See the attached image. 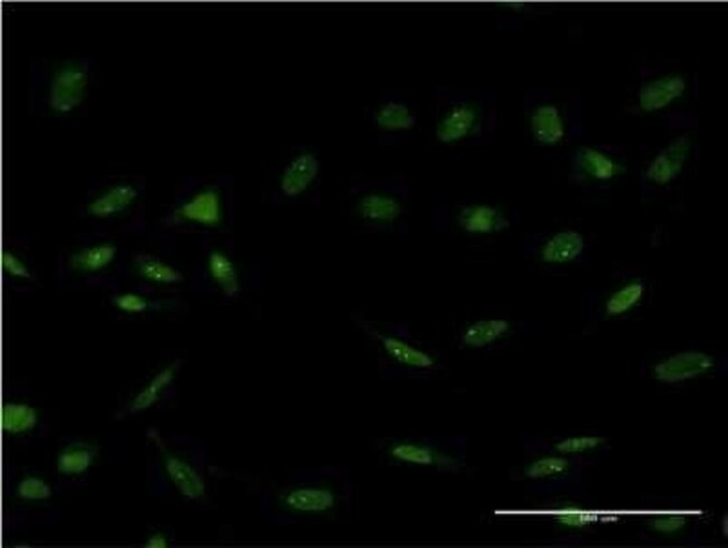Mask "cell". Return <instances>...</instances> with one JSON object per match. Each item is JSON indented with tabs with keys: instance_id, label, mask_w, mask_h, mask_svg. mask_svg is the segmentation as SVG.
Segmentation results:
<instances>
[{
	"instance_id": "6da1fadb",
	"label": "cell",
	"mask_w": 728,
	"mask_h": 548,
	"mask_svg": "<svg viewBox=\"0 0 728 548\" xmlns=\"http://www.w3.org/2000/svg\"><path fill=\"white\" fill-rule=\"evenodd\" d=\"M484 113L476 102L454 93L443 94L435 111L433 131L443 145H454L470 139L480 131Z\"/></svg>"
},
{
	"instance_id": "7a4b0ae2",
	"label": "cell",
	"mask_w": 728,
	"mask_h": 548,
	"mask_svg": "<svg viewBox=\"0 0 728 548\" xmlns=\"http://www.w3.org/2000/svg\"><path fill=\"white\" fill-rule=\"evenodd\" d=\"M89 82L86 66L68 63L55 71L52 78L49 105L58 113H69L77 110L87 96Z\"/></svg>"
},
{
	"instance_id": "3957f363",
	"label": "cell",
	"mask_w": 728,
	"mask_h": 548,
	"mask_svg": "<svg viewBox=\"0 0 728 548\" xmlns=\"http://www.w3.org/2000/svg\"><path fill=\"white\" fill-rule=\"evenodd\" d=\"M321 159L311 149H302L283 168L278 188L286 198H297L310 190L321 173Z\"/></svg>"
},
{
	"instance_id": "277c9868",
	"label": "cell",
	"mask_w": 728,
	"mask_h": 548,
	"mask_svg": "<svg viewBox=\"0 0 728 548\" xmlns=\"http://www.w3.org/2000/svg\"><path fill=\"white\" fill-rule=\"evenodd\" d=\"M370 120L376 131L386 135H399L416 129L418 113L414 105L405 98L387 96L372 108Z\"/></svg>"
},
{
	"instance_id": "5b68a950",
	"label": "cell",
	"mask_w": 728,
	"mask_h": 548,
	"mask_svg": "<svg viewBox=\"0 0 728 548\" xmlns=\"http://www.w3.org/2000/svg\"><path fill=\"white\" fill-rule=\"evenodd\" d=\"M177 215L183 221L215 228L224 220L221 193L215 187L203 188L182 203Z\"/></svg>"
},
{
	"instance_id": "8992f818",
	"label": "cell",
	"mask_w": 728,
	"mask_h": 548,
	"mask_svg": "<svg viewBox=\"0 0 728 548\" xmlns=\"http://www.w3.org/2000/svg\"><path fill=\"white\" fill-rule=\"evenodd\" d=\"M403 203L398 197L382 191L368 192L354 206V212L364 222L373 225H392L403 215Z\"/></svg>"
},
{
	"instance_id": "52a82bcc",
	"label": "cell",
	"mask_w": 728,
	"mask_h": 548,
	"mask_svg": "<svg viewBox=\"0 0 728 548\" xmlns=\"http://www.w3.org/2000/svg\"><path fill=\"white\" fill-rule=\"evenodd\" d=\"M714 367L713 358L703 352H683L666 359L655 368L656 380L680 382L704 375Z\"/></svg>"
},
{
	"instance_id": "ba28073f",
	"label": "cell",
	"mask_w": 728,
	"mask_h": 548,
	"mask_svg": "<svg viewBox=\"0 0 728 548\" xmlns=\"http://www.w3.org/2000/svg\"><path fill=\"white\" fill-rule=\"evenodd\" d=\"M460 229L472 235L500 233L510 226L499 209L489 205H469L461 207L455 216Z\"/></svg>"
},
{
	"instance_id": "9c48e42d",
	"label": "cell",
	"mask_w": 728,
	"mask_h": 548,
	"mask_svg": "<svg viewBox=\"0 0 728 548\" xmlns=\"http://www.w3.org/2000/svg\"><path fill=\"white\" fill-rule=\"evenodd\" d=\"M689 149L690 141L687 137H679L652 160L647 169V178L661 186L673 181L683 171Z\"/></svg>"
},
{
	"instance_id": "30bf717a",
	"label": "cell",
	"mask_w": 728,
	"mask_h": 548,
	"mask_svg": "<svg viewBox=\"0 0 728 548\" xmlns=\"http://www.w3.org/2000/svg\"><path fill=\"white\" fill-rule=\"evenodd\" d=\"M533 139L546 146L560 144L565 137V122L556 105L541 103L529 117Z\"/></svg>"
},
{
	"instance_id": "8fae6325",
	"label": "cell",
	"mask_w": 728,
	"mask_h": 548,
	"mask_svg": "<svg viewBox=\"0 0 728 548\" xmlns=\"http://www.w3.org/2000/svg\"><path fill=\"white\" fill-rule=\"evenodd\" d=\"M687 88L685 79L673 75L645 84L640 90L639 101L643 111L650 112L663 110L683 96Z\"/></svg>"
},
{
	"instance_id": "7c38bea8",
	"label": "cell",
	"mask_w": 728,
	"mask_h": 548,
	"mask_svg": "<svg viewBox=\"0 0 728 548\" xmlns=\"http://www.w3.org/2000/svg\"><path fill=\"white\" fill-rule=\"evenodd\" d=\"M163 462L168 478L177 486L179 494L188 499H198L205 495V480L192 466L165 450H163Z\"/></svg>"
},
{
	"instance_id": "4fadbf2b",
	"label": "cell",
	"mask_w": 728,
	"mask_h": 548,
	"mask_svg": "<svg viewBox=\"0 0 728 548\" xmlns=\"http://www.w3.org/2000/svg\"><path fill=\"white\" fill-rule=\"evenodd\" d=\"M137 197L139 191L136 187L130 184H117L89 203L88 214L96 218H110L125 211Z\"/></svg>"
},
{
	"instance_id": "5bb4252c",
	"label": "cell",
	"mask_w": 728,
	"mask_h": 548,
	"mask_svg": "<svg viewBox=\"0 0 728 548\" xmlns=\"http://www.w3.org/2000/svg\"><path fill=\"white\" fill-rule=\"evenodd\" d=\"M584 247L583 236L576 231H560L542 245L541 256L547 264H567L579 258Z\"/></svg>"
},
{
	"instance_id": "9a60e30c",
	"label": "cell",
	"mask_w": 728,
	"mask_h": 548,
	"mask_svg": "<svg viewBox=\"0 0 728 548\" xmlns=\"http://www.w3.org/2000/svg\"><path fill=\"white\" fill-rule=\"evenodd\" d=\"M283 507L295 513H323L333 508L332 491L324 488H296L282 499Z\"/></svg>"
},
{
	"instance_id": "2e32d148",
	"label": "cell",
	"mask_w": 728,
	"mask_h": 548,
	"mask_svg": "<svg viewBox=\"0 0 728 548\" xmlns=\"http://www.w3.org/2000/svg\"><path fill=\"white\" fill-rule=\"evenodd\" d=\"M576 164L585 176L599 181H608L623 172V168L616 160L594 149H580Z\"/></svg>"
},
{
	"instance_id": "e0dca14e",
	"label": "cell",
	"mask_w": 728,
	"mask_h": 548,
	"mask_svg": "<svg viewBox=\"0 0 728 548\" xmlns=\"http://www.w3.org/2000/svg\"><path fill=\"white\" fill-rule=\"evenodd\" d=\"M117 256V247L110 243L90 245L79 250L70 259L71 267L80 273H96L109 266Z\"/></svg>"
},
{
	"instance_id": "ac0fdd59",
	"label": "cell",
	"mask_w": 728,
	"mask_h": 548,
	"mask_svg": "<svg viewBox=\"0 0 728 548\" xmlns=\"http://www.w3.org/2000/svg\"><path fill=\"white\" fill-rule=\"evenodd\" d=\"M207 268L212 280L226 296L233 297L240 291L238 271L228 255L214 250L207 258Z\"/></svg>"
},
{
	"instance_id": "d6986e66",
	"label": "cell",
	"mask_w": 728,
	"mask_h": 548,
	"mask_svg": "<svg viewBox=\"0 0 728 548\" xmlns=\"http://www.w3.org/2000/svg\"><path fill=\"white\" fill-rule=\"evenodd\" d=\"M178 370L177 362L172 363L160 370L153 380H151L145 389L139 391L130 405V412L139 413L143 410L148 409L154 404L158 403L160 396L164 390L172 384L175 376Z\"/></svg>"
},
{
	"instance_id": "ffe728a7",
	"label": "cell",
	"mask_w": 728,
	"mask_h": 548,
	"mask_svg": "<svg viewBox=\"0 0 728 548\" xmlns=\"http://www.w3.org/2000/svg\"><path fill=\"white\" fill-rule=\"evenodd\" d=\"M135 268L140 277L156 284L172 285L183 281V274L178 269L148 255L137 258Z\"/></svg>"
},
{
	"instance_id": "44dd1931",
	"label": "cell",
	"mask_w": 728,
	"mask_h": 548,
	"mask_svg": "<svg viewBox=\"0 0 728 548\" xmlns=\"http://www.w3.org/2000/svg\"><path fill=\"white\" fill-rule=\"evenodd\" d=\"M39 413L32 406L24 403H7L2 410L3 431L8 434H23L36 427Z\"/></svg>"
},
{
	"instance_id": "7402d4cb",
	"label": "cell",
	"mask_w": 728,
	"mask_h": 548,
	"mask_svg": "<svg viewBox=\"0 0 728 548\" xmlns=\"http://www.w3.org/2000/svg\"><path fill=\"white\" fill-rule=\"evenodd\" d=\"M382 346L389 356L401 365L426 370L434 366L433 358L409 343L394 337H381Z\"/></svg>"
},
{
	"instance_id": "603a6c76",
	"label": "cell",
	"mask_w": 728,
	"mask_h": 548,
	"mask_svg": "<svg viewBox=\"0 0 728 548\" xmlns=\"http://www.w3.org/2000/svg\"><path fill=\"white\" fill-rule=\"evenodd\" d=\"M509 329L507 321L482 320L466 329L463 334V342L471 348L485 347L503 337Z\"/></svg>"
},
{
	"instance_id": "cb8c5ba5",
	"label": "cell",
	"mask_w": 728,
	"mask_h": 548,
	"mask_svg": "<svg viewBox=\"0 0 728 548\" xmlns=\"http://www.w3.org/2000/svg\"><path fill=\"white\" fill-rule=\"evenodd\" d=\"M94 452L87 444H71L60 453L58 470L65 476H79L93 465Z\"/></svg>"
},
{
	"instance_id": "d4e9b609",
	"label": "cell",
	"mask_w": 728,
	"mask_h": 548,
	"mask_svg": "<svg viewBox=\"0 0 728 548\" xmlns=\"http://www.w3.org/2000/svg\"><path fill=\"white\" fill-rule=\"evenodd\" d=\"M643 292H645V288L640 283H630V284L624 286L620 291L614 293L609 297L607 303L608 313L618 315L631 310L633 306L639 303Z\"/></svg>"
},
{
	"instance_id": "484cf974",
	"label": "cell",
	"mask_w": 728,
	"mask_h": 548,
	"mask_svg": "<svg viewBox=\"0 0 728 548\" xmlns=\"http://www.w3.org/2000/svg\"><path fill=\"white\" fill-rule=\"evenodd\" d=\"M391 456L397 460L419 466H432L439 459V456L432 448L409 443L396 446L391 450Z\"/></svg>"
},
{
	"instance_id": "4316f807",
	"label": "cell",
	"mask_w": 728,
	"mask_h": 548,
	"mask_svg": "<svg viewBox=\"0 0 728 548\" xmlns=\"http://www.w3.org/2000/svg\"><path fill=\"white\" fill-rule=\"evenodd\" d=\"M570 462L561 457H545L532 463L526 469L529 478H546V476L564 474L569 470Z\"/></svg>"
},
{
	"instance_id": "83f0119b",
	"label": "cell",
	"mask_w": 728,
	"mask_h": 548,
	"mask_svg": "<svg viewBox=\"0 0 728 548\" xmlns=\"http://www.w3.org/2000/svg\"><path fill=\"white\" fill-rule=\"evenodd\" d=\"M17 495L24 500L39 502V500L49 499L52 495V489L43 479L37 478V476H27L18 485Z\"/></svg>"
},
{
	"instance_id": "f1b7e54d",
	"label": "cell",
	"mask_w": 728,
	"mask_h": 548,
	"mask_svg": "<svg viewBox=\"0 0 728 548\" xmlns=\"http://www.w3.org/2000/svg\"><path fill=\"white\" fill-rule=\"evenodd\" d=\"M604 441V438L597 437H571L556 444L555 447L556 450L561 453H580L592 450V448L598 447Z\"/></svg>"
},
{
	"instance_id": "f546056e",
	"label": "cell",
	"mask_w": 728,
	"mask_h": 548,
	"mask_svg": "<svg viewBox=\"0 0 728 548\" xmlns=\"http://www.w3.org/2000/svg\"><path fill=\"white\" fill-rule=\"evenodd\" d=\"M113 304L120 311L126 312V313H141V312L148 310L149 307L148 299H145L144 296L139 294H136V293L130 292L117 295L115 299H113Z\"/></svg>"
},
{
	"instance_id": "4dcf8cb0",
	"label": "cell",
	"mask_w": 728,
	"mask_h": 548,
	"mask_svg": "<svg viewBox=\"0 0 728 548\" xmlns=\"http://www.w3.org/2000/svg\"><path fill=\"white\" fill-rule=\"evenodd\" d=\"M2 266L5 273L9 276L15 278H22V280H28L31 278L32 274L27 264L17 257L15 254L5 250L2 255Z\"/></svg>"
},
{
	"instance_id": "1f68e13d",
	"label": "cell",
	"mask_w": 728,
	"mask_h": 548,
	"mask_svg": "<svg viewBox=\"0 0 728 548\" xmlns=\"http://www.w3.org/2000/svg\"><path fill=\"white\" fill-rule=\"evenodd\" d=\"M557 521L569 527H584L594 521V516L583 510L565 508L557 514Z\"/></svg>"
},
{
	"instance_id": "d6a6232c",
	"label": "cell",
	"mask_w": 728,
	"mask_h": 548,
	"mask_svg": "<svg viewBox=\"0 0 728 548\" xmlns=\"http://www.w3.org/2000/svg\"><path fill=\"white\" fill-rule=\"evenodd\" d=\"M685 519L683 516H669L656 519L654 528L661 533H673L685 526Z\"/></svg>"
},
{
	"instance_id": "836d02e7",
	"label": "cell",
	"mask_w": 728,
	"mask_h": 548,
	"mask_svg": "<svg viewBox=\"0 0 728 548\" xmlns=\"http://www.w3.org/2000/svg\"><path fill=\"white\" fill-rule=\"evenodd\" d=\"M168 546V538L163 534H155V535L148 538L145 544V547L148 548H167Z\"/></svg>"
}]
</instances>
